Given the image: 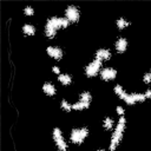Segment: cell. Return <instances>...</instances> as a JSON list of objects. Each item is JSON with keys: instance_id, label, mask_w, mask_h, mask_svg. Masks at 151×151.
Here are the masks:
<instances>
[{"instance_id": "obj_1", "label": "cell", "mask_w": 151, "mask_h": 151, "mask_svg": "<svg viewBox=\"0 0 151 151\" xmlns=\"http://www.w3.org/2000/svg\"><path fill=\"white\" fill-rule=\"evenodd\" d=\"M124 129H125V118L122 116L120 119H119V123L112 134V138H111V144H110V150L111 151H114L117 145L119 144L122 137H123V132H124Z\"/></svg>"}, {"instance_id": "obj_2", "label": "cell", "mask_w": 151, "mask_h": 151, "mask_svg": "<svg viewBox=\"0 0 151 151\" xmlns=\"http://www.w3.org/2000/svg\"><path fill=\"white\" fill-rule=\"evenodd\" d=\"M88 134V130L86 127H81V129H74L71 132V140L76 144H81L83 140L85 139V137Z\"/></svg>"}, {"instance_id": "obj_3", "label": "cell", "mask_w": 151, "mask_h": 151, "mask_svg": "<svg viewBox=\"0 0 151 151\" xmlns=\"http://www.w3.org/2000/svg\"><path fill=\"white\" fill-rule=\"evenodd\" d=\"M46 26H47V27H51V28H53V29L57 31V29L60 28V27H67V26H68V20H67L66 18H57V17H53V18H51V19L47 21Z\"/></svg>"}, {"instance_id": "obj_4", "label": "cell", "mask_w": 151, "mask_h": 151, "mask_svg": "<svg viewBox=\"0 0 151 151\" xmlns=\"http://www.w3.org/2000/svg\"><path fill=\"white\" fill-rule=\"evenodd\" d=\"M100 67H101V61L94 59L92 63H90V64L86 66V68H85V73H86L87 77H94V76L99 72Z\"/></svg>"}, {"instance_id": "obj_5", "label": "cell", "mask_w": 151, "mask_h": 151, "mask_svg": "<svg viewBox=\"0 0 151 151\" xmlns=\"http://www.w3.org/2000/svg\"><path fill=\"white\" fill-rule=\"evenodd\" d=\"M53 139L54 142L57 143V146L59 147L60 151H66L67 149V145H66V142L61 134V131L59 129H54L53 130Z\"/></svg>"}, {"instance_id": "obj_6", "label": "cell", "mask_w": 151, "mask_h": 151, "mask_svg": "<svg viewBox=\"0 0 151 151\" xmlns=\"http://www.w3.org/2000/svg\"><path fill=\"white\" fill-rule=\"evenodd\" d=\"M65 13H66V18H67V20L68 21H72V22H76V21H78L79 20V9L76 7V6H68L67 8H66V11H65Z\"/></svg>"}, {"instance_id": "obj_7", "label": "cell", "mask_w": 151, "mask_h": 151, "mask_svg": "<svg viewBox=\"0 0 151 151\" xmlns=\"http://www.w3.org/2000/svg\"><path fill=\"white\" fill-rule=\"evenodd\" d=\"M101 78L104 80H111V79H114L116 76H117V71L111 68V67H107V68H104L101 71Z\"/></svg>"}, {"instance_id": "obj_8", "label": "cell", "mask_w": 151, "mask_h": 151, "mask_svg": "<svg viewBox=\"0 0 151 151\" xmlns=\"http://www.w3.org/2000/svg\"><path fill=\"white\" fill-rule=\"evenodd\" d=\"M111 57V52L106 48H99L97 52H96V59L97 60H100V61H104V60H107L110 59Z\"/></svg>"}, {"instance_id": "obj_9", "label": "cell", "mask_w": 151, "mask_h": 151, "mask_svg": "<svg viewBox=\"0 0 151 151\" xmlns=\"http://www.w3.org/2000/svg\"><path fill=\"white\" fill-rule=\"evenodd\" d=\"M47 53H48L50 57H52V58H54L57 60L61 59V57H63V51L59 47H54V46L47 47Z\"/></svg>"}, {"instance_id": "obj_10", "label": "cell", "mask_w": 151, "mask_h": 151, "mask_svg": "<svg viewBox=\"0 0 151 151\" xmlns=\"http://www.w3.org/2000/svg\"><path fill=\"white\" fill-rule=\"evenodd\" d=\"M127 47V41L125 38H119L117 41H116V50L118 53H123Z\"/></svg>"}, {"instance_id": "obj_11", "label": "cell", "mask_w": 151, "mask_h": 151, "mask_svg": "<svg viewBox=\"0 0 151 151\" xmlns=\"http://www.w3.org/2000/svg\"><path fill=\"white\" fill-rule=\"evenodd\" d=\"M42 91H44L46 94H48V96H53V94L55 93V87H54L51 83H46V84H44V86H42Z\"/></svg>"}, {"instance_id": "obj_12", "label": "cell", "mask_w": 151, "mask_h": 151, "mask_svg": "<svg viewBox=\"0 0 151 151\" xmlns=\"http://www.w3.org/2000/svg\"><path fill=\"white\" fill-rule=\"evenodd\" d=\"M22 32H24L26 35H33V34L35 33V28H34L33 25L26 24V25H24V27H22Z\"/></svg>"}, {"instance_id": "obj_13", "label": "cell", "mask_w": 151, "mask_h": 151, "mask_svg": "<svg viewBox=\"0 0 151 151\" xmlns=\"http://www.w3.org/2000/svg\"><path fill=\"white\" fill-rule=\"evenodd\" d=\"M122 99H124L125 100V103L126 104H129V105H132V104H134L136 101H134V99H133V97H132V94H127L126 92H123L120 96H119Z\"/></svg>"}, {"instance_id": "obj_14", "label": "cell", "mask_w": 151, "mask_h": 151, "mask_svg": "<svg viewBox=\"0 0 151 151\" xmlns=\"http://www.w3.org/2000/svg\"><path fill=\"white\" fill-rule=\"evenodd\" d=\"M58 79H59V81H60L63 85H70L71 81H72L71 76H68V74H60V76L58 77Z\"/></svg>"}, {"instance_id": "obj_15", "label": "cell", "mask_w": 151, "mask_h": 151, "mask_svg": "<svg viewBox=\"0 0 151 151\" xmlns=\"http://www.w3.org/2000/svg\"><path fill=\"white\" fill-rule=\"evenodd\" d=\"M91 99H92V96H91L90 92H84V93H81V96H80V101H83V103L90 104V103H91Z\"/></svg>"}, {"instance_id": "obj_16", "label": "cell", "mask_w": 151, "mask_h": 151, "mask_svg": "<svg viewBox=\"0 0 151 151\" xmlns=\"http://www.w3.org/2000/svg\"><path fill=\"white\" fill-rule=\"evenodd\" d=\"M90 106V104H87V103H83V101H78V103H76L74 105H72V109H74V110H83V109H87Z\"/></svg>"}, {"instance_id": "obj_17", "label": "cell", "mask_w": 151, "mask_h": 151, "mask_svg": "<svg viewBox=\"0 0 151 151\" xmlns=\"http://www.w3.org/2000/svg\"><path fill=\"white\" fill-rule=\"evenodd\" d=\"M130 25V22L129 21H126L124 18H120V19H118L117 20V26H118V28L119 29H123V28H125L126 26H129Z\"/></svg>"}, {"instance_id": "obj_18", "label": "cell", "mask_w": 151, "mask_h": 151, "mask_svg": "<svg viewBox=\"0 0 151 151\" xmlns=\"http://www.w3.org/2000/svg\"><path fill=\"white\" fill-rule=\"evenodd\" d=\"M112 126H113V120L111 119V118H105L104 119V127L106 129V130H110V129H112Z\"/></svg>"}, {"instance_id": "obj_19", "label": "cell", "mask_w": 151, "mask_h": 151, "mask_svg": "<svg viewBox=\"0 0 151 151\" xmlns=\"http://www.w3.org/2000/svg\"><path fill=\"white\" fill-rule=\"evenodd\" d=\"M45 32H46V35H47L48 38H53V37L55 35V33H57L55 29H53V28H51V27H47V26H46V28H45Z\"/></svg>"}, {"instance_id": "obj_20", "label": "cell", "mask_w": 151, "mask_h": 151, "mask_svg": "<svg viewBox=\"0 0 151 151\" xmlns=\"http://www.w3.org/2000/svg\"><path fill=\"white\" fill-rule=\"evenodd\" d=\"M132 97L134 101H144L145 99V94H142V93H132Z\"/></svg>"}, {"instance_id": "obj_21", "label": "cell", "mask_w": 151, "mask_h": 151, "mask_svg": "<svg viewBox=\"0 0 151 151\" xmlns=\"http://www.w3.org/2000/svg\"><path fill=\"white\" fill-rule=\"evenodd\" d=\"M61 107H63V110H65V111H67V112L72 110V106H71L66 100H63V101H61Z\"/></svg>"}, {"instance_id": "obj_22", "label": "cell", "mask_w": 151, "mask_h": 151, "mask_svg": "<svg viewBox=\"0 0 151 151\" xmlns=\"http://www.w3.org/2000/svg\"><path fill=\"white\" fill-rule=\"evenodd\" d=\"M24 12H25L26 15H33V14H34V9H33L32 7H29V6L26 7V8L24 9Z\"/></svg>"}, {"instance_id": "obj_23", "label": "cell", "mask_w": 151, "mask_h": 151, "mask_svg": "<svg viewBox=\"0 0 151 151\" xmlns=\"http://www.w3.org/2000/svg\"><path fill=\"white\" fill-rule=\"evenodd\" d=\"M114 92H116L118 96H120V94L124 92V90L122 88V86H120V85H117V86L114 87Z\"/></svg>"}, {"instance_id": "obj_24", "label": "cell", "mask_w": 151, "mask_h": 151, "mask_svg": "<svg viewBox=\"0 0 151 151\" xmlns=\"http://www.w3.org/2000/svg\"><path fill=\"white\" fill-rule=\"evenodd\" d=\"M150 81H151V76H150V73H146V74L144 76V83L149 84Z\"/></svg>"}, {"instance_id": "obj_25", "label": "cell", "mask_w": 151, "mask_h": 151, "mask_svg": "<svg viewBox=\"0 0 151 151\" xmlns=\"http://www.w3.org/2000/svg\"><path fill=\"white\" fill-rule=\"evenodd\" d=\"M117 113H118L119 116H123V114H124V109H123L122 106H117Z\"/></svg>"}, {"instance_id": "obj_26", "label": "cell", "mask_w": 151, "mask_h": 151, "mask_svg": "<svg viewBox=\"0 0 151 151\" xmlns=\"http://www.w3.org/2000/svg\"><path fill=\"white\" fill-rule=\"evenodd\" d=\"M144 94H145V98H151V90H147Z\"/></svg>"}, {"instance_id": "obj_27", "label": "cell", "mask_w": 151, "mask_h": 151, "mask_svg": "<svg viewBox=\"0 0 151 151\" xmlns=\"http://www.w3.org/2000/svg\"><path fill=\"white\" fill-rule=\"evenodd\" d=\"M52 70H53V72H54V73H57V74H59V73H60V70H59V67H57V66H54Z\"/></svg>"}, {"instance_id": "obj_28", "label": "cell", "mask_w": 151, "mask_h": 151, "mask_svg": "<svg viewBox=\"0 0 151 151\" xmlns=\"http://www.w3.org/2000/svg\"><path fill=\"white\" fill-rule=\"evenodd\" d=\"M98 151H104V150H98Z\"/></svg>"}, {"instance_id": "obj_29", "label": "cell", "mask_w": 151, "mask_h": 151, "mask_svg": "<svg viewBox=\"0 0 151 151\" xmlns=\"http://www.w3.org/2000/svg\"><path fill=\"white\" fill-rule=\"evenodd\" d=\"M150 76H151V72H150Z\"/></svg>"}]
</instances>
